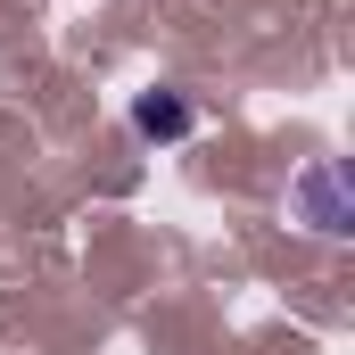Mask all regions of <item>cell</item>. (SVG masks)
<instances>
[{"label":"cell","mask_w":355,"mask_h":355,"mask_svg":"<svg viewBox=\"0 0 355 355\" xmlns=\"http://www.w3.org/2000/svg\"><path fill=\"white\" fill-rule=\"evenodd\" d=\"M289 223H306L314 240H347L355 232V207H347V182L331 157H306L297 174H289Z\"/></svg>","instance_id":"cell-1"},{"label":"cell","mask_w":355,"mask_h":355,"mask_svg":"<svg viewBox=\"0 0 355 355\" xmlns=\"http://www.w3.org/2000/svg\"><path fill=\"white\" fill-rule=\"evenodd\" d=\"M132 132L141 141H190L198 132V107L174 83H149V91H132Z\"/></svg>","instance_id":"cell-2"}]
</instances>
